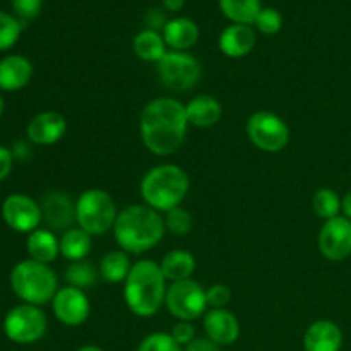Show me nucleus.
<instances>
[{
    "label": "nucleus",
    "instance_id": "1",
    "mask_svg": "<svg viewBox=\"0 0 351 351\" xmlns=\"http://www.w3.org/2000/svg\"><path fill=\"white\" fill-rule=\"evenodd\" d=\"M187 129L185 105L177 98H154L141 112V139L146 149L156 156H171L177 153L184 144Z\"/></svg>",
    "mask_w": 351,
    "mask_h": 351
},
{
    "label": "nucleus",
    "instance_id": "2",
    "mask_svg": "<svg viewBox=\"0 0 351 351\" xmlns=\"http://www.w3.org/2000/svg\"><path fill=\"white\" fill-rule=\"evenodd\" d=\"M167 228L161 213L146 204H130L119 211L113 225V237L120 250L127 254H141L154 249L163 240Z\"/></svg>",
    "mask_w": 351,
    "mask_h": 351
},
{
    "label": "nucleus",
    "instance_id": "3",
    "mask_svg": "<svg viewBox=\"0 0 351 351\" xmlns=\"http://www.w3.org/2000/svg\"><path fill=\"white\" fill-rule=\"evenodd\" d=\"M168 281L161 273L160 263L139 259L132 264L129 276L123 281V300L137 317H153L165 305Z\"/></svg>",
    "mask_w": 351,
    "mask_h": 351
},
{
    "label": "nucleus",
    "instance_id": "4",
    "mask_svg": "<svg viewBox=\"0 0 351 351\" xmlns=\"http://www.w3.org/2000/svg\"><path fill=\"white\" fill-rule=\"evenodd\" d=\"M191 189L187 171L173 163L153 167L141 180V195L144 204L158 213H168L185 201Z\"/></svg>",
    "mask_w": 351,
    "mask_h": 351
},
{
    "label": "nucleus",
    "instance_id": "5",
    "mask_svg": "<svg viewBox=\"0 0 351 351\" xmlns=\"http://www.w3.org/2000/svg\"><path fill=\"white\" fill-rule=\"evenodd\" d=\"M10 287L24 304L41 307L51 304L57 295L58 278L50 264L26 259L17 263L10 271Z\"/></svg>",
    "mask_w": 351,
    "mask_h": 351
},
{
    "label": "nucleus",
    "instance_id": "6",
    "mask_svg": "<svg viewBox=\"0 0 351 351\" xmlns=\"http://www.w3.org/2000/svg\"><path fill=\"white\" fill-rule=\"evenodd\" d=\"M119 216L115 201L103 189H88L75 199V223L91 237L113 230Z\"/></svg>",
    "mask_w": 351,
    "mask_h": 351
},
{
    "label": "nucleus",
    "instance_id": "7",
    "mask_svg": "<svg viewBox=\"0 0 351 351\" xmlns=\"http://www.w3.org/2000/svg\"><path fill=\"white\" fill-rule=\"evenodd\" d=\"M156 74L161 84L175 93L195 88L201 79V62L189 51L168 50L156 64Z\"/></svg>",
    "mask_w": 351,
    "mask_h": 351
},
{
    "label": "nucleus",
    "instance_id": "8",
    "mask_svg": "<svg viewBox=\"0 0 351 351\" xmlns=\"http://www.w3.org/2000/svg\"><path fill=\"white\" fill-rule=\"evenodd\" d=\"M247 136L264 153H281L290 143V127L278 113L259 110L247 122Z\"/></svg>",
    "mask_w": 351,
    "mask_h": 351
},
{
    "label": "nucleus",
    "instance_id": "9",
    "mask_svg": "<svg viewBox=\"0 0 351 351\" xmlns=\"http://www.w3.org/2000/svg\"><path fill=\"white\" fill-rule=\"evenodd\" d=\"M165 307L178 321L194 322L209 311L206 288L195 280H184L168 285Z\"/></svg>",
    "mask_w": 351,
    "mask_h": 351
},
{
    "label": "nucleus",
    "instance_id": "10",
    "mask_svg": "<svg viewBox=\"0 0 351 351\" xmlns=\"http://www.w3.org/2000/svg\"><path fill=\"white\" fill-rule=\"evenodd\" d=\"M48 329V319L36 305L23 304L10 308L3 319V332L16 345H33Z\"/></svg>",
    "mask_w": 351,
    "mask_h": 351
},
{
    "label": "nucleus",
    "instance_id": "11",
    "mask_svg": "<svg viewBox=\"0 0 351 351\" xmlns=\"http://www.w3.org/2000/svg\"><path fill=\"white\" fill-rule=\"evenodd\" d=\"M51 311L60 324L75 328L88 321L91 314V302L84 290L67 285V287L58 288L57 295L51 300Z\"/></svg>",
    "mask_w": 351,
    "mask_h": 351
},
{
    "label": "nucleus",
    "instance_id": "12",
    "mask_svg": "<svg viewBox=\"0 0 351 351\" xmlns=\"http://www.w3.org/2000/svg\"><path fill=\"white\" fill-rule=\"evenodd\" d=\"M319 250L332 263H341L351 256V219L336 216L328 219L319 232Z\"/></svg>",
    "mask_w": 351,
    "mask_h": 351
},
{
    "label": "nucleus",
    "instance_id": "13",
    "mask_svg": "<svg viewBox=\"0 0 351 351\" xmlns=\"http://www.w3.org/2000/svg\"><path fill=\"white\" fill-rule=\"evenodd\" d=\"M2 218L14 232L27 235L40 228V223L43 221L40 204L24 194H12L2 202Z\"/></svg>",
    "mask_w": 351,
    "mask_h": 351
},
{
    "label": "nucleus",
    "instance_id": "14",
    "mask_svg": "<svg viewBox=\"0 0 351 351\" xmlns=\"http://www.w3.org/2000/svg\"><path fill=\"white\" fill-rule=\"evenodd\" d=\"M43 221L51 232H67L75 223V201L62 191H51L40 204Z\"/></svg>",
    "mask_w": 351,
    "mask_h": 351
},
{
    "label": "nucleus",
    "instance_id": "15",
    "mask_svg": "<svg viewBox=\"0 0 351 351\" xmlns=\"http://www.w3.org/2000/svg\"><path fill=\"white\" fill-rule=\"evenodd\" d=\"M67 132V120L58 112H41L29 120L26 127L27 139L38 146H51L64 139Z\"/></svg>",
    "mask_w": 351,
    "mask_h": 351
},
{
    "label": "nucleus",
    "instance_id": "16",
    "mask_svg": "<svg viewBox=\"0 0 351 351\" xmlns=\"http://www.w3.org/2000/svg\"><path fill=\"white\" fill-rule=\"evenodd\" d=\"M202 324L206 336L219 346H230L240 338V322L228 308H209Z\"/></svg>",
    "mask_w": 351,
    "mask_h": 351
},
{
    "label": "nucleus",
    "instance_id": "17",
    "mask_svg": "<svg viewBox=\"0 0 351 351\" xmlns=\"http://www.w3.org/2000/svg\"><path fill=\"white\" fill-rule=\"evenodd\" d=\"M304 348L305 351H341V328L328 319L312 322L304 335Z\"/></svg>",
    "mask_w": 351,
    "mask_h": 351
},
{
    "label": "nucleus",
    "instance_id": "18",
    "mask_svg": "<svg viewBox=\"0 0 351 351\" xmlns=\"http://www.w3.org/2000/svg\"><path fill=\"white\" fill-rule=\"evenodd\" d=\"M256 31L247 24H232L219 34V50L230 58H242L256 47Z\"/></svg>",
    "mask_w": 351,
    "mask_h": 351
},
{
    "label": "nucleus",
    "instance_id": "19",
    "mask_svg": "<svg viewBox=\"0 0 351 351\" xmlns=\"http://www.w3.org/2000/svg\"><path fill=\"white\" fill-rule=\"evenodd\" d=\"M33 79V64L23 55H7L0 60V89L19 91Z\"/></svg>",
    "mask_w": 351,
    "mask_h": 351
},
{
    "label": "nucleus",
    "instance_id": "20",
    "mask_svg": "<svg viewBox=\"0 0 351 351\" xmlns=\"http://www.w3.org/2000/svg\"><path fill=\"white\" fill-rule=\"evenodd\" d=\"M189 125L197 129H209L216 125L223 115V106L218 98L211 95H197L185 103Z\"/></svg>",
    "mask_w": 351,
    "mask_h": 351
},
{
    "label": "nucleus",
    "instance_id": "21",
    "mask_svg": "<svg viewBox=\"0 0 351 351\" xmlns=\"http://www.w3.org/2000/svg\"><path fill=\"white\" fill-rule=\"evenodd\" d=\"M163 38L167 47L177 51H187L199 40V27L189 17H177L163 26Z\"/></svg>",
    "mask_w": 351,
    "mask_h": 351
},
{
    "label": "nucleus",
    "instance_id": "22",
    "mask_svg": "<svg viewBox=\"0 0 351 351\" xmlns=\"http://www.w3.org/2000/svg\"><path fill=\"white\" fill-rule=\"evenodd\" d=\"M26 250L29 259L51 264L60 256V239L48 228H38L27 235Z\"/></svg>",
    "mask_w": 351,
    "mask_h": 351
},
{
    "label": "nucleus",
    "instance_id": "23",
    "mask_svg": "<svg viewBox=\"0 0 351 351\" xmlns=\"http://www.w3.org/2000/svg\"><path fill=\"white\" fill-rule=\"evenodd\" d=\"M161 273L170 283L191 280L195 271V257L189 250L175 249L165 254L160 263Z\"/></svg>",
    "mask_w": 351,
    "mask_h": 351
},
{
    "label": "nucleus",
    "instance_id": "24",
    "mask_svg": "<svg viewBox=\"0 0 351 351\" xmlns=\"http://www.w3.org/2000/svg\"><path fill=\"white\" fill-rule=\"evenodd\" d=\"M93 249V237L79 226H72L60 237V256L69 263L84 261Z\"/></svg>",
    "mask_w": 351,
    "mask_h": 351
},
{
    "label": "nucleus",
    "instance_id": "25",
    "mask_svg": "<svg viewBox=\"0 0 351 351\" xmlns=\"http://www.w3.org/2000/svg\"><path fill=\"white\" fill-rule=\"evenodd\" d=\"M132 264L130 254L123 252V250H110L101 257L98 264L99 278L108 283H123L132 269Z\"/></svg>",
    "mask_w": 351,
    "mask_h": 351
},
{
    "label": "nucleus",
    "instance_id": "26",
    "mask_svg": "<svg viewBox=\"0 0 351 351\" xmlns=\"http://www.w3.org/2000/svg\"><path fill=\"white\" fill-rule=\"evenodd\" d=\"M134 53L144 62H158L167 55V43H165L163 34L154 29H144L134 38Z\"/></svg>",
    "mask_w": 351,
    "mask_h": 351
},
{
    "label": "nucleus",
    "instance_id": "27",
    "mask_svg": "<svg viewBox=\"0 0 351 351\" xmlns=\"http://www.w3.org/2000/svg\"><path fill=\"white\" fill-rule=\"evenodd\" d=\"M223 14L228 19L233 21V24H250L256 23V17L261 12V0H219Z\"/></svg>",
    "mask_w": 351,
    "mask_h": 351
},
{
    "label": "nucleus",
    "instance_id": "28",
    "mask_svg": "<svg viewBox=\"0 0 351 351\" xmlns=\"http://www.w3.org/2000/svg\"><path fill=\"white\" fill-rule=\"evenodd\" d=\"M65 281H67L69 287L79 288V290H88V288L95 287L96 281H98L99 273L93 264H89L88 261H75V263H69V266L65 267L64 273Z\"/></svg>",
    "mask_w": 351,
    "mask_h": 351
},
{
    "label": "nucleus",
    "instance_id": "29",
    "mask_svg": "<svg viewBox=\"0 0 351 351\" xmlns=\"http://www.w3.org/2000/svg\"><path fill=\"white\" fill-rule=\"evenodd\" d=\"M312 209H314V213L319 218L328 221V219L339 216L343 209V199L332 189L322 187L312 197Z\"/></svg>",
    "mask_w": 351,
    "mask_h": 351
},
{
    "label": "nucleus",
    "instance_id": "30",
    "mask_svg": "<svg viewBox=\"0 0 351 351\" xmlns=\"http://www.w3.org/2000/svg\"><path fill=\"white\" fill-rule=\"evenodd\" d=\"M163 221H165V228H167V232H170L171 235L175 237L189 235L192 226H194V219H192L191 211H187V209L182 208V206L165 213Z\"/></svg>",
    "mask_w": 351,
    "mask_h": 351
},
{
    "label": "nucleus",
    "instance_id": "31",
    "mask_svg": "<svg viewBox=\"0 0 351 351\" xmlns=\"http://www.w3.org/2000/svg\"><path fill=\"white\" fill-rule=\"evenodd\" d=\"M137 351H184L180 345L171 338L170 332H151L137 346Z\"/></svg>",
    "mask_w": 351,
    "mask_h": 351
},
{
    "label": "nucleus",
    "instance_id": "32",
    "mask_svg": "<svg viewBox=\"0 0 351 351\" xmlns=\"http://www.w3.org/2000/svg\"><path fill=\"white\" fill-rule=\"evenodd\" d=\"M21 36V23L14 16L0 12V51L9 50Z\"/></svg>",
    "mask_w": 351,
    "mask_h": 351
},
{
    "label": "nucleus",
    "instance_id": "33",
    "mask_svg": "<svg viewBox=\"0 0 351 351\" xmlns=\"http://www.w3.org/2000/svg\"><path fill=\"white\" fill-rule=\"evenodd\" d=\"M256 27L264 34H276L283 26V16L276 9H261L259 16L256 17Z\"/></svg>",
    "mask_w": 351,
    "mask_h": 351
},
{
    "label": "nucleus",
    "instance_id": "34",
    "mask_svg": "<svg viewBox=\"0 0 351 351\" xmlns=\"http://www.w3.org/2000/svg\"><path fill=\"white\" fill-rule=\"evenodd\" d=\"M206 298H208L209 308H226L232 302V290L223 283H215L206 288Z\"/></svg>",
    "mask_w": 351,
    "mask_h": 351
},
{
    "label": "nucleus",
    "instance_id": "35",
    "mask_svg": "<svg viewBox=\"0 0 351 351\" xmlns=\"http://www.w3.org/2000/svg\"><path fill=\"white\" fill-rule=\"evenodd\" d=\"M43 0H12V9L16 16L23 21H31L41 12Z\"/></svg>",
    "mask_w": 351,
    "mask_h": 351
},
{
    "label": "nucleus",
    "instance_id": "36",
    "mask_svg": "<svg viewBox=\"0 0 351 351\" xmlns=\"http://www.w3.org/2000/svg\"><path fill=\"white\" fill-rule=\"evenodd\" d=\"M171 338L175 339V341L178 343V345L184 348V346H187L189 343L194 341L197 336H195V328L192 326V322H187V321H178L177 324L171 328Z\"/></svg>",
    "mask_w": 351,
    "mask_h": 351
},
{
    "label": "nucleus",
    "instance_id": "37",
    "mask_svg": "<svg viewBox=\"0 0 351 351\" xmlns=\"http://www.w3.org/2000/svg\"><path fill=\"white\" fill-rule=\"evenodd\" d=\"M14 167V156L10 153V149H7L5 146H0V182L5 180L10 175Z\"/></svg>",
    "mask_w": 351,
    "mask_h": 351
},
{
    "label": "nucleus",
    "instance_id": "38",
    "mask_svg": "<svg viewBox=\"0 0 351 351\" xmlns=\"http://www.w3.org/2000/svg\"><path fill=\"white\" fill-rule=\"evenodd\" d=\"M184 351H221V346L211 341L208 336H204V338H195L194 341L184 346Z\"/></svg>",
    "mask_w": 351,
    "mask_h": 351
},
{
    "label": "nucleus",
    "instance_id": "39",
    "mask_svg": "<svg viewBox=\"0 0 351 351\" xmlns=\"http://www.w3.org/2000/svg\"><path fill=\"white\" fill-rule=\"evenodd\" d=\"M343 215L346 216V218L351 219V191L346 192V195L343 197Z\"/></svg>",
    "mask_w": 351,
    "mask_h": 351
},
{
    "label": "nucleus",
    "instance_id": "40",
    "mask_svg": "<svg viewBox=\"0 0 351 351\" xmlns=\"http://www.w3.org/2000/svg\"><path fill=\"white\" fill-rule=\"evenodd\" d=\"M165 7L170 10H180L182 7H184L185 0H163Z\"/></svg>",
    "mask_w": 351,
    "mask_h": 351
},
{
    "label": "nucleus",
    "instance_id": "41",
    "mask_svg": "<svg viewBox=\"0 0 351 351\" xmlns=\"http://www.w3.org/2000/svg\"><path fill=\"white\" fill-rule=\"evenodd\" d=\"M75 351H105V350L99 348V346L96 345H86V346H81V348H77Z\"/></svg>",
    "mask_w": 351,
    "mask_h": 351
},
{
    "label": "nucleus",
    "instance_id": "42",
    "mask_svg": "<svg viewBox=\"0 0 351 351\" xmlns=\"http://www.w3.org/2000/svg\"><path fill=\"white\" fill-rule=\"evenodd\" d=\"M3 110H5V103H3V98H2V95H0V117H2Z\"/></svg>",
    "mask_w": 351,
    "mask_h": 351
}]
</instances>
